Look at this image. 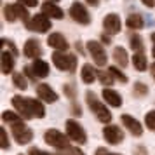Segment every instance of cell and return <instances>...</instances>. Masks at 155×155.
Segmentation results:
<instances>
[{"mask_svg":"<svg viewBox=\"0 0 155 155\" xmlns=\"http://www.w3.org/2000/svg\"><path fill=\"white\" fill-rule=\"evenodd\" d=\"M134 155H148V152H147V148L143 147V145H140V147L134 148Z\"/></svg>","mask_w":155,"mask_h":155,"instance_id":"38","label":"cell"},{"mask_svg":"<svg viewBox=\"0 0 155 155\" xmlns=\"http://www.w3.org/2000/svg\"><path fill=\"white\" fill-rule=\"evenodd\" d=\"M70 16L73 21L80 23V25H89L91 23V16L87 12L85 5H82L80 2H73L70 7Z\"/></svg>","mask_w":155,"mask_h":155,"instance_id":"7","label":"cell"},{"mask_svg":"<svg viewBox=\"0 0 155 155\" xmlns=\"http://www.w3.org/2000/svg\"><path fill=\"white\" fill-rule=\"evenodd\" d=\"M80 77H82V82L84 84H92L96 77H98V71L92 68L91 64H84L82 66V71H80Z\"/></svg>","mask_w":155,"mask_h":155,"instance_id":"21","label":"cell"},{"mask_svg":"<svg viewBox=\"0 0 155 155\" xmlns=\"http://www.w3.org/2000/svg\"><path fill=\"white\" fill-rule=\"evenodd\" d=\"M63 91H64V94H66L70 99H75V96H77V91H75V87H73L71 84H64Z\"/></svg>","mask_w":155,"mask_h":155,"instance_id":"35","label":"cell"},{"mask_svg":"<svg viewBox=\"0 0 155 155\" xmlns=\"http://www.w3.org/2000/svg\"><path fill=\"white\" fill-rule=\"evenodd\" d=\"M141 2H143L147 7H153V5H155V0H141Z\"/></svg>","mask_w":155,"mask_h":155,"instance_id":"43","label":"cell"},{"mask_svg":"<svg viewBox=\"0 0 155 155\" xmlns=\"http://www.w3.org/2000/svg\"><path fill=\"white\" fill-rule=\"evenodd\" d=\"M11 131H12V136H14L16 143H19V145H26V143H30V141L33 140L31 129H28L23 120L12 122V124H11Z\"/></svg>","mask_w":155,"mask_h":155,"instance_id":"5","label":"cell"},{"mask_svg":"<svg viewBox=\"0 0 155 155\" xmlns=\"http://www.w3.org/2000/svg\"><path fill=\"white\" fill-rule=\"evenodd\" d=\"M134 94H136L138 98H143V96H147V94H148L147 84H143V82H136V84H134Z\"/></svg>","mask_w":155,"mask_h":155,"instance_id":"29","label":"cell"},{"mask_svg":"<svg viewBox=\"0 0 155 155\" xmlns=\"http://www.w3.org/2000/svg\"><path fill=\"white\" fill-rule=\"evenodd\" d=\"M47 44L54 51H63L64 52V51L68 49V42H66V38L61 33H51L49 38H47Z\"/></svg>","mask_w":155,"mask_h":155,"instance_id":"15","label":"cell"},{"mask_svg":"<svg viewBox=\"0 0 155 155\" xmlns=\"http://www.w3.org/2000/svg\"><path fill=\"white\" fill-rule=\"evenodd\" d=\"M126 25H127V28H131V30H141L143 25H145V21H143V16L141 14H136V12H134V14L127 16Z\"/></svg>","mask_w":155,"mask_h":155,"instance_id":"22","label":"cell"},{"mask_svg":"<svg viewBox=\"0 0 155 155\" xmlns=\"http://www.w3.org/2000/svg\"><path fill=\"white\" fill-rule=\"evenodd\" d=\"M120 120H122L124 127H126L133 136H141V134H143V127H141V124L138 122V119H134L131 115L124 113V115H120Z\"/></svg>","mask_w":155,"mask_h":155,"instance_id":"10","label":"cell"},{"mask_svg":"<svg viewBox=\"0 0 155 155\" xmlns=\"http://www.w3.org/2000/svg\"><path fill=\"white\" fill-rule=\"evenodd\" d=\"M47 2H59V0H47Z\"/></svg>","mask_w":155,"mask_h":155,"instance_id":"48","label":"cell"},{"mask_svg":"<svg viewBox=\"0 0 155 155\" xmlns=\"http://www.w3.org/2000/svg\"><path fill=\"white\" fill-rule=\"evenodd\" d=\"M113 59H115V63L119 64V66H124V68L129 63V58H127V52L124 47H115L113 49Z\"/></svg>","mask_w":155,"mask_h":155,"instance_id":"23","label":"cell"},{"mask_svg":"<svg viewBox=\"0 0 155 155\" xmlns=\"http://www.w3.org/2000/svg\"><path fill=\"white\" fill-rule=\"evenodd\" d=\"M42 12L49 18H54V19H63V9L58 7L56 2H45L42 5Z\"/></svg>","mask_w":155,"mask_h":155,"instance_id":"17","label":"cell"},{"mask_svg":"<svg viewBox=\"0 0 155 155\" xmlns=\"http://www.w3.org/2000/svg\"><path fill=\"white\" fill-rule=\"evenodd\" d=\"M98 78H99V82L103 85H112L113 84V80H115V77H113L110 71H98Z\"/></svg>","mask_w":155,"mask_h":155,"instance_id":"27","label":"cell"},{"mask_svg":"<svg viewBox=\"0 0 155 155\" xmlns=\"http://www.w3.org/2000/svg\"><path fill=\"white\" fill-rule=\"evenodd\" d=\"M133 64H134V68L138 71H145L148 68V63H147V56L141 52V51H138V52H134V56H133Z\"/></svg>","mask_w":155,"mask_h":155,"instance_id":"24","label":"cell"},{"mask_svg":"<svg viewBox=\"0 0 155 155\" xmlns=\"http://www.w3.org/2000/svg\"><path fill=\"white\" fill-rule=\"evenodd\" d=\"M108 71H110L113 77H115V80H119V82H122V84H126V82H127V77L119 70V68H117V66H110V68H108Z\"/></svg>","mask_w":155,"mask_h":155,"instance_id":"30","label":"cell"},{"mask_svg":"<svg viewBox=\"0 0 155 155\" xmlns=\"http://www.w3.org/2000/svg\"><path fill=\"white\" fill-rule=\"evenodd\" d=\"M4 14H5V19H7V21H11V23L18 19V16H16V12H14L12 4H9V5H5V7H4Z\"/></svg>","mask_w":155,"mask_h":155,"instance_id":"32","label":"cell"},{"mask_svg":"<svg viewBox=\"0 0 155 155\" xmlns=\"http://www.w3.org/2000/svg\"><path fill=\"white\" fill-rule=\"evenodd\" d=\"M103 99H105L110 106H113V108H119V106L122 105V98H120V94L117 91L110 89V87L103 89Z\"/></svg>","mask_w":155,"mask_h":155,"instance_id":"18","label":"cell"},{"mask_svg":"<svg viewBox=\"0 0 155 155\" xmlns=\"http://www.w3.org/2000/svg\"><path fill=\"white\" fill-rule=\"evenodd\" d=\"M94 155H120V153H110V152H108L106 148H98Z\"/></svg>","mask_w":155,"mask_h":155,"instance_id":"40","label":"cell"},{"mask_svg":"<svg viewBox=\"0 0 155 155\" xmlns=\"http://www.w3.org/2000/svg\"><path fill=\"white\" fill-rule=\"evenodd\" d=\"M18 2L23 4V5H26V7H35L37 4H38L37 0H18Z\"/></svg>","mask_w":155,"mask_h":155,"instance_id":"39","label":"cell"},{"mask_svg":"<svg viewBox=\"0 0 155 155\" xmlns=\"http://www.w3.org/2000/svg\"><path fill=\"white\" fill-rule=\"evenodd\" d=\"M103 138H105L106 143H110V145H119L124 141V131L120 129L119 126H106L103 129Z\"/></svg>","mask_w":155,"mask_h":155,"instance_id":"9","label":"cell"},{"mask_svg":"<svg viewBox=\"0 0 155 155\" xmlns=\"http://www.w3.org/2000/svg\"><path fill=\"white\" fill-rule=\"evenodd\" d=\"M2 47H9V51L14 54V56H18V49H16V45L11 40H7V38H2Z\"/></svg>","mask_w":155,"mask_h":155,"instance_id":"37","label":"cell"},{"mask_svg":"<svg viewBox=\"0 0 155 155\" xmlns=\"http://www.w3.org/2000/svg\"><path fill=\"white\" fill-rule=\"evenodd\" d=\"M64 127H66V134L71 141H75L78 145H85L87 143V134H85L84 127L78 124L77 120L73 119H68L64 122Z\"/></svg>","mask_w":155,"mask_h":155,"instance_id":"3","label":"cell"},{"mask_svg":"<svg viewBox=\"0 0 155 155\" xmlns=\"http://www.w3.org/2000/svg\"><path fill=\"white\" fill-rule=\"evenodd\" d=\"M150 71H152V77H153V80H155V63L152 64V68H150Z\"/></svg>","mask_w":155,"mask_h":155,"instance_id":"46","label":"cell"},{"mask_svg":"<svg viewBox=\"0 0 155 155\" xmlns=\"http://www.w3.org/2000/svg\"><path fill=\"white\" fill-rule=\"evenodd\" d=\"M12 70H14V54L11 52V51H4L2 52V73H5V75H9V73H12Z\"/></svg>","mask_w":155,"mask_h":155,"instance_id":"19","label":"cell"},{"mask_svg":"<svg viewBox=\"0 0 155 155\" xmlns=\"http://www.w3.org/2000/svg\"><path fill=\"white\" fill-rule=\"evenodd\" d=\"M0 138H2V148L4 150H7L11 145H9V136H7V131L4 129V127H0Z\"/></svg>","mask_w":155,"mask_h":155,"instance_id":"36","label":"cell"},{"mask_svg":"<svg viewBox=\"0 0 155 155\" xmlns=\"http://www.w3.org/2000/svg\"><path fill=\"white\" fill-rule=\"evenodd\" d=\"M44 140L49 147H54L56 150H64V148L70 147V141H68V134H63L56 131V129H49L44 134Z\"/></svg>","mask_w":155,"mask_h":155,"instance_id":"4","label":"cell"},{"mask_svg":"<svg viewBox=\"0 0 155 155\" xmlns=\"http://www.w3.org/2000/svg\"><path fill=\"white\" fill-rule=\"evenodd\" d=\"M131 47H133L136 52L143 49V40H141L140 35H133V37H131Z\"/></svg>","mask_w":155,"mask_h":155,"instance_id":"34","label":"cell"},{"mask_svg":"<svg viewBox=\"0 0 155 155\" xmlns=\"http://www.w3.org/2000/svg\"><path fill=\"white\" fill-rule=\"evenodd\" d=\"M25 56L31 58V59H37V58L42 54V47H40V42L37 38H28L25 42Z\"/></svg>","mask_w":155,"mask_h":155,"instance_id":"13","label":"cell"},{"mask_svg":"<svg viewBox=\"0 0 155 155\" xmlns=\"http://www.w3.org/2000/svg\"><path fill=\"white\" fill-rule=\"evenodd\" d=\"M85 99H87V105H89V108L92 110V113L98 117L99 122H103V124H110V122H112V113H110V110L96 98L94 92L89 91L85 94Z\"/></svg>","mask_w":155,"mask_h":155,"instance_id":"1","label":"cell"},{"mask_svg":"<svg viewBox=\"0 0 155 155\" xmlns=\"http://www.w3.org/2000/svg\"><path fill=\"white\" fill-rule=\"evenodd\" d=\"M31 70H33V73H35V77L38 78H44L49 75V64L45 63L44 59H35L33 61V64H31Z\"/></svg>","mask_w":155,"mask_h":155,"instance_id":"20","label":"cell"},{"mask_svg":"<svg viewBox=\"0 0 155 155\" xmlns=\"http://www.w3.org/2000/svg\"><path fill=\"white\" fill-rule=\"evenodd\" d=\"M101 40H103V42H105V44H110V38H108V37H103V38H101Z\"/></svg>","mask_w":155,"mask_h":155,"instance_id":"47","label":"cell"},{"mask_svg":"<svg viewBox=\"0 0 155 155\" xmlns=\"http://www.w3.org/2000/svg\"><path fill=\"white\" fill-rule=\"evenodd\" d=\"M87 4H89V5H98L99 0H87Z\"/></svg>","mask_w":155,"mask_h":155,"instance_id":"45","label":"cell"},{"mask_svg":"<svg viewBox=\"0 0 155 155\" xmlns=\"http://www.w3.org/2000/svg\"><path fill=\"white\" fill-rule=\"evenodd\" d=\"M103 28H105L106 33L110 35H117L122 28V23H120V18L117 14H108L103 19Z\"/></svg>","mask_w":155,"mask_h":155,"instance_id":"11","label":"cell"},{"mask_svg":"<svg viewBox=\"0 0 155 155\" xmlns=\"http://www.w3.org/2000/svg\"><path fill=\"white\" fill-rule=\"evenodd\" d=\"M28 155H51V153H47V152H42V150H38V148H31Z\"/></svg>","mask_w":155,"mask_h":155,"instance_id":"41","label":"cell"},{"mask_svg":"<svg viewBox=\"0 0 155 155\" xmlns=\"http://www.w3.org/2000/svg\"><path fill=\"white\" fill-rule=\"evenodd\" d=\"M145 124H147L148 129L155 131V110H152V112L147 113V117H145Z\"/></svg>","mask_w":155,"mask_h":155,"instance_id":"33","label":"cell"},{"mask_svg":"<svg viewBox=\"0 0 155 155\" xmlns=\"http://www.w3.org/2000/svg\"><path fill=\"white\" fill-rule=\"evenodd\" d=\"M37 96L42 99L44 103H56L58 101V94L54 92V89L47 84L37 85Z\"/></svg>","mask_w":155,"mask_h":155,"instance_id":"12","label":"cell"},{"mask_svg":"<svg viewBox=\"0 0 155 155\" xmlns=\"http://www.w3.org/2000/svg\"><path fill=\"white\" fill-rule=\"evenodd\" d=\"M71 112H73V115H75V117H78V115L82 113V110L78 108V105H77V103H73V105H71Z\"/></svg>","mask_w":155,"mask_h":155,"instance_id":"42","label":"cell"},{"mask_svg":"<svg viewBox=\"0 0 155 155\" xmlns=\"http://www.w3.org/2000/svg\"><path fill=\"white\" fill-rule=\"evenodd\" d=\"M12 105H14V108L19 112V115H21L23 119H33L31 113H30L26 98H23V96H12Z\"/></svg>","mask_w":155,"mask_h":155,"instance_id":"14","label":"cell"},{"mask_svg":"<svg viewBox=\"0 0 155 155\" xmlns=\"http://www.w3.org/2000/svg\"><path fill=\"white\" fill-rule=\"evenodd\" d=\"M52 63L58 70L63 71H75L77 70V56L73 54H64L63 51H54L52 52Z\"/></svg>","mask_w":155,"mask_h":155,"instance_id":"2","label":"cell"},{"mask_svg":"<svg viewBox=\"0 0 155 155\" xmlns=\"http://www.w3.org/2000/svg\"><path fill=\"white\" fill-rule=\"evenodd\" d=\"M152 42H153V49H152V54L155 58V33H152Z\"/></svg>","mask_w":155,"mask_h":155,"instance_id":"44","label":"cell"},{"mask_svg":"<svg viewBox=\"0 0 155 155\" xmlns=\"http://www.w3.org/2000/svg\"><path fill=\"white\" fill-rule=\"evenodd\" d=\"M26 103H28L31 117H35V119H44V117H45V108H44V105L38 101V99L26 98Z\"/></svg>","mask_w":155,"mask_h":155,"instance_id":"16","label":"cell"},{"mask_svg":"<svg viewBox=\"0 0 155 155\" xmlns=\"http://www.w3.org/2000/svg\"><path fill=\"white\" fill-rule=\"evenodd\" d=\"M12 7H14V12L18 16V19H23L25 25L30 23V12L26 11V5H23V4H12Z\"/></svg>","mask_w":155,"mask_h":155,"instance_id":"25","label":"cell"},{"mask_svg":"<svg viewBox=\"0 0 155 155\" xmlns=\"http://www.w3.org/2000/svg\"><path fill=\"white\" fill-rule=\"evenodd\" d=\"M12 82H14V85L18 89H21V91H25V89L28 87V80L25 78L23 73H12Z\"/></svg>","mask_w":155,"mask_h":155,"instance_id":"26","label":"cell"},{"mask_svg":"<svg viewBox=\"0 0 155 155\" xmlns=\"http://www.w3.org/2000/svg\"><path fill=\"white\" fill-rule=\"evenodd\" d=\"M87 51H89V54L91 58L94 59V63L98 64V66H105L106 61H108V58H106V52L103 49V45L96 40H89L87 42Z\"/></svg>","mask_w":155,"mask_h":155,"instance_id":"6","label":"cell"},{"mask_svg":"<svg viewBox=\"0 0 155 155\" xmlns=\"http://www.w3.org/2000/svg\"><path fill=\"white\" fill-rule=\"evenodd\" d=\"M23 117H19L18 113L11 112V110H5V112L2 113V120L4 122H9V124H12V122H18V120H21Z\"/></svg>","mask_w":155,"mask_h":155,"instance_id":"28","label":"cell"},{"mask_svg":"<svg viewBox=\"0 0 155 155\" xmlns=\"http://www.w3.org/2000/svg\"><path fill=\"white\" fill-rule=\"evenodd\" d=\"M18 155H23V153H18Z\"/></svg>","mask_w":155,"mask_h":155,"instance_id":"49","label":"cell"},{"mask_svg":"<svg viewBox=\"0 0 155 155\" xmlns=\"http://www.w3.org/2000/svg\"><path fill=\"white\" fill-rule=\"evenodd\" d=\"M56 155H85L80 148H75V147H68L64 150H58Z\"/></svg>","mask_w":155,"mask_h":155,"instance_id":"31","label":"cell"},{"mask_svg":"<svg viewBox=\"0 0 155 155\" xmlns=\"http://www.w3.org/2000/svg\"><path fill=\"white\" fill-rule=\"evenodd\" d=\"M28 30H33V31H38V33H45V31H49L51 28V21H49V16L42 14H37L33 19H30V23L25 25Z\"/></svg>","mask_w":155,"mask_h":155,"instance_id":"8","label":"cell"}]
</instances>
